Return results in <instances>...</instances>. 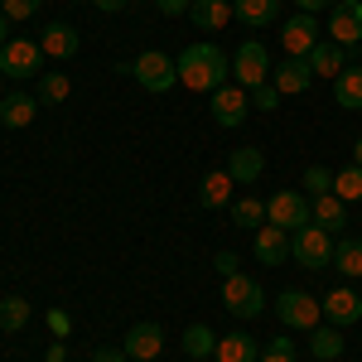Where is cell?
Returning <instances> with one entry per match:
<instances>
[{
    "instance_id": "44",
    "label": "cell",
    "mask_w": 362,
    "mask_h": 362,
    "mask_svg": "<svg viewBox=\"0 0 362 362\" xmlns=\"http://www.w3.org/2000/svg\"><path fill=\"white\" fill-rule=\"evenodd\" d=\"M5 39H10V20L0 15V44H5Z\"/></svg>"
},
{
    "instance_id": "20",
    "label": "cell",
    "mask_w": 362,
    "mask_h": 362,
    "mask_svg": "<svg viewBox=\"0 0 362 362\" xmlns=\"http://www.w3.org/2000/svg\"><path fill=\"white\" fill-rule=\"evenodd\" d=\"M309 68H314V78H338L348 68V49L334 44V39H319L314 54H309Z\"/></svg>"
},
{
    "instance_id": "41",
    "label": "cell",
    "mask_w": 362,
    "mask_h": 362,
    "mask_svg": "<svg viewBox=\"0 0 362 362\" xmlns=\"http://www.w3.org/2000/svg\"><path fill=\"white\" fill-rule=\"evenodd\" d=\"M44 362H68V343H63V338H54V343L44 348Z\"/></svg>"
},
{
    "instance_id": "6",
    "label": "cell",
    "mask_w": 362,
    "mask_h": 362,
    "mask_svg": "<svg viewBox=\"0 0 362 362\" xmlns=\"http://www.w3.org/2000/svg\"><path fill=\"white\" fill-rule=\"evenodd\" d=\"M276 319L285 329L309 334V329L324 319V305H319V295H309V290H285V295H276Z\"/></svg>"
},
{
    "instance_id": "18",
    "label": "cell",
    "mask_w": 362,
    "mask_h": 362,
    "mask_svg": "<svg viewBox=\"0 0 362 362\" xmlns=\"http://www.w3.org/2000/svg\"><path fill=\"white\" fill-rule=\"evenodd\" d=\"M227 174H232V184H256L261 179V169H266V155L256 150V145H237L232 155H227Z\"/></svg>"
},
{
    "instance_id": "11",
    "label": "cell",
    "mask_w": 362,
    "mask_h": 362,
    "mask_svg": "<svg viewBox=\"0 0 362 362\" xmlns=\"http://www.w3.org/2000/svg\"><path fill=\"white\" fill-rule=\"evenodd\" d=\"M266 223L285 227V232H300L309 223V198L305 194H276L266 198Z\"/></svg>"
},
{
    "instance_id": "42",
    "label": "cell",
    "mask_w": 362,
    "mask_h": 362,
    "mask_svg": "<svg viewBox=\"0 0 362 362\" xmlns=\"http://www.w3.org/2000/svg\"><path fill=\"white\" fill-rule=\"evenodd\" d=\"M295 5H300L305 15H319V10H334L338 0H295Z\"/></svg>"
},
{
    "instance_id": "38",
    "label": "cell",
    "mask_w": 362,
    "mask_h": 362,
    "mask_svg": "<svg viewBox=\"0 0 362 362\" xmlns=\"http://www.w3.org/2000/svg\"><path fill=\"white\" fill-rule=\"evenodd\" d=\"M49 334H54V338L73 334V314H68V309H49Z\"/></svg>"
},
{
    "instance_id": "19",
    "label": "cell",
    "mask_w": 362,
    "mask_h": 362,
    "mask_svg": "<svg viewBox=\"0 0 362 362\" xmlns=\"http://www.w3.org/2000/svg\"><path fill=\"white\" fill-rule=\"evenodd\" d=\"M309 223H319L324 232H343L348 227V203L338 194H319L309 203Z\"/></svg>"
},
{
    "instance_id": "17",
    "label": "cell",
    "mask_w": 362,
    "mask_h": 362,
    "mask_svg": "<svg viewBox=\"0 0 362 362\" xmlns=\"http://www.w3.org/2000/svg\"><path fill=\"white\" fill-rule=\"evenodd\" d=\"M34 116H39V97H29V92H5L0 97V126L25 131Z\"/></svg>"
},
{
    "instance_id": "22",
    "label": "cell",
    "mask_w": 362,
    "mask_h": 362,
    "mask_svg": "<svg viewBox=\"0 0 362 362\" xmlns=\"http://www.w3.org/2000/svg\"><path fill=\"white\" fill-rule=\"evenodd\" d=\"M218 362H261V348H256V338H247L242 329L237 334H218Z\"/></svg>"
},
{
    "instance_id": "33",
    "label": "cell",
    "mask_w": 362,
    "mask_h": 362,
    "mask_svg": "<svg viewBox=\"0 0 362 362\" xmlns=\"http://www.w3.org/2000/svg\"><path fill=\"white\" fill-rule=\"evenodd\" d=\"M300 184H305V194H314V198H319V194H334V169H324V165H309Z\"/></svg>"
},
{
    "instance_id": "4",
    "label": "cell",
    "mask_w": 362,
    "mask_h": 362,
    "mask_svg": "<svg viewBox=\"0 0 362 362\" xmlns=\"http://www.w3.org/2000/svg\"><path fill=\"white\" fill-rule=\"evenodd\" d=\"M0 73L15 78V83L39 78V73H44V49H39V39H5V44H0Z\"/></svg>"
},
{
    "instance_id": "34",
    "label": "cell",
    "mask_w": 362,
    "mask_h": 362,
    "mask_svg": "<svg viewBox=\"0 0 362 362\" xmlns=\"http://www.w3.org/2000/svg\"><path fill=\"white\" fill-rule=\"evenodd\" d=\"M39 5H44V0H0V15L15 25V20H29V15H39Z\"/></svg>"
},
{
    "instance_id": "40",
    "label": "cell",
    "mask_w": 362,
    "mask_h": 362,
    "mask_svg": "<svg viewBox=\"0 0 362 362\" xmlns=\"http://www.w3.org/2000/svg\"><path fill=\"white\" fill-rule=\"evenodd\" d=\"M92 362H131L126 348H92Z\"/></svg>"
},
{
    "instance_id": "16",
    "label": "cell",
    "mask_w": 362,
    "mask_h": 362,
    "mask_svg": "<svg viewBox=\"0 0 362 362\" xmlns=\"http://www.w3.org/2000/svg\"><path fill=\"white\" fill-rule=\"evenodd\" d=\"M285 256H290V232L276 223H261L256 227V261L261 266H285Z\"/></svg>"
},
{
    "instance_id": "31",
    "label": "cell",
    "mask_w": 362,
    "mask_h": 362,
    "mask_svg": "<svg viewBox=\"0 0 362 362\" xmlns=\"http://www.w3.org/2000/svg\"><path fill=\"white\" fill-rule=\"evenodd\" d=\"M232 223L242 227V232H256V227L266 223V203H261V198H237V203H232Z\"/></svg>"
},
{
    "instance_id": "29",
    "label": "cell",
    "mask_w": 362,
    "mask_h": 362,
    "mask_svg": "<svg viewBox=\"0 0 362 362\" xmlns=\"http://www.w3.org/2000/svg\"><path fill=\"white\" fill-rule=\"evenodd\" d=\"M29 314H34V309H29V300L5 295V300H0V334H20V329L29 324Z\"/></svg>"
},
{
    "instance_id": "8",
    "label": "cell",
    "mask_w": 362,
    "mask_h": 362,
    "mask_svg": "<svg viewBox=\"0 0 362 362\" xmlns=\"http://www.w3.org/2000/svg\"><path fill=\"white\" fill-rule=\"evenodd\" d=\"M324 39V25H319V15H290L285 29H280V44H285V58H309L314 54V44Z\"/></svg>"
},
{
    "instance_id": "14",
    "label": "cell",
    "mask_w": 362,
    "mask_h": 362,
    "mask_svg": "<svg viewBox=\"0 0 362 362\" xmlns=\"http://www.w3.org/2000/svg\"><path fill=\"white\" fill-rule=\"evenodd\" d=\"M271 83H276L280 97H300L314 83V68H309V58H285L280 68H271Z\"/></svg>"
},
{
    "instance_id": "3",
    "label": "cell",
    "mask_w": 362,
    "mask_h": 362,
    "mask_svg": "<svg viewBox=\"0 0 362 362\" xmlns=\"http://www.w3.org/2000/svg\"><path fill=\"white\" fill-rule=\"evenodd\" d=\"M223 309L232 319H256V314H266V290H261V280H251L247 271L227 276L223 280Z\"/></svg>"
},
{
    "instance_id": "45",
    "label": "cell",
    "mask_w": 362,
    "mask_h": 362,
    "mask_svg": "<svg viewBox=\"0 0 362 362\" xmlns=\"http://www.w3.org/2000/svg\"><path fill=\"white\" fill-rule=\"evenodd\" d=\"M353 165L362 169V140H358V145H353Z\"/></svg>"
},
{
    "instance_id": "12",
    "label": "cell",
    "mask_w": 362,
    "mask_h": 362,
    "mask_svg": "<svg viewBox=\"0 0 362 362\" xmlns=\"http://www.w3.org/2000/svg\"><path fill=\"white\" fill-rule=\"evenodd\" d=\"M329 34L343 49L362 44V0H338L334 10H329Z\"/></svg>"
},
{
    "instance_id": "36",
    "label": "cell",
    "mask_w": 362,
    "mask_h": 362,
    "mask_svg": "<svg viewBox=\"0 0 362 362\" xmlns=\"http://www.w3.org/2000/svg\"><path fill=\"white\" fill-rule=\"evenodd\" d=\"M251 107H256V112H276V107H280L276 83H261V87H256V92H251Z\"/></svg>"
},
{
    "instance_id": "32",
    "label": "cell",
    "mask_w": 362,
    "mask_h": 362,
    "mask_svg": "<svg viewBox=\"0 0 362 362\" xmlns=\"http://www.w3.org/2000/svg\"><path fill=\"white\" fill-rule=\"evenodd\" d=\"M334 194L343 198V203H362V169L358 165H348V169L334 174Z\"/></svg>"
},
{
    "instance_id": "9",
    "label": "cell",
    "mask_w": 362,
    "mask_h": 362,
    "mask_svg": "<svg viewBox=\"0 0 362 362\" xmlns=\"http://www.w3.org/2000/svg\"><path fill=\"white\" fill-rule=\"evenodd\" d=\"M247 107H251V92L237 83H227L213 92V121L223 126V131H237L242 121H247Z\"/></svg>"
},
{
    "instance_id": "26",
    "label": "cell",
    "mask_w": 362,
    "mask_h": 362,
    "mask_svg": "<svg viewBox=\"0 0 362 362\" xmlns=\"http://www.w3.org/2000/svg\"><path fill=\"white\" fill-rule=\"evenodd\" d=\"M189 20L198 29H223L232 20V0H194L189 5Z\"/></svg>"
},
{
    "instance_id": "46",
    "label": "cell",
    "mask_w": 362,
    "mask_h": 362,
    "mask_svg": "<svg viewBox=\"0 0 362 362\" xmlns=\"http://www.w3.org/2000/svg\"><path fill=\"white\" fill-rule=\"evenodd\" d=\"M0 78H5V73H0ZM0 97H5V92H0Z\"/></svg>"
},
{
    "instance_id": "7",
    "label": "cell",
    "mask_w": 362,
    "mask_h": 362,
    "mask_svg": "<svg viewBox=\"0 0 362 362\" xmlns=\"http://www.w3.org/2000/svg\"><path fill=\"white\" fill-rule=\"evenodd\" d=\"M131 78H136L145 92H169V87L179 83V63L160 49H145V54L131 63Z\"/></svg>"
},
{
    "instance_id": "35",
    "label": "cell",
    "mask_w": 362,
    "mask_h": 362,
    "mask_svg": "<svg viewBox=\"0 0 362 362\" xmlns=\"http://www.w3.org/2000/svg\"><path fill=\"white\" fill-rule=\"evenodd\" d=\"M261 362H295V338H271V348L261 353Z\"/></svg>"
},
{
    "instance_id": "30",
    "label": "cell",
    "mask_w": 362,
    "mask_h": 362,
    "mask_svg": "<svg viewBox=\"0 0 362 362\" xmlns=\"http://www.w3.org/2000/svg\"><path fill=\"white\" fill-rule=\"evenodd\" d=\"M334 266H338L348 280L362 276V242H358V237H343V242L334 247Z\"/></svg>"
},
{
    "instance_id": "13",
    "label": "cell",
    "mask_w": 362,
    "mask_h": 362,
    "mask_svg": "<svg viewBox=\"0 0 362 362\" xmlns=\"http://www.w3.org/2000/svg\"><path fill=\"white\" fill-rule=\"evenodd\" d=\"M121 348H126L131 362H155L165 353V329L160 324H131V334L121 338Z\"/></svg>"
},
{
    "instance_id": "23",
    "label": "cell",
    "mask_w": 362,
    "mask_h": 362,
    "mask_svg": "<svg viewBox=\"0 0 362 362\" xmlns=\"http://www.w3.org/2000/svg\"><path fill=\"white\" fill-rule=\"evenodd\" d=\"M309 353L319 362H338L343 358V329H334V324H314L309 329Z\"/></svg>"
},
{
    "instance_id": "25",
    "label": "cell",
    "mask_w": 362,
    "mask_h": 362,
    "mask_svg": "<svg viewBox=\"0 0 362 362\" xmlns=\"http://www.w3.org/2000/svg\"><path fill=\"white\" fill-rule=\"evenodd\" d=\"M334 102L343 112H362V68H343L334 78Z\"/></svg>"
},
{
    "instance_id": "27",
    "label": "cell",
    "mask_w": 362,
    "mask_h": 362,
    "mask_svg": "<svg viewBox=\"0 0 362 362\" xmlns=\"http://www.w3.org/2000/svg\"><path fill=\"white\" fill-rule=\"evenodd\" d=\"M179 343H184V353H189V358H198V362H203V358H213V353H218V334H213L208 324H189Z\"/></svg>"
},
{
    "instance_id": "10",
    "label": "cell",
    "mask_w": 362,
    "mask_h": 362,
    "mask_svg": "<svg viewBox=\"0 0 362 362\" xmlns=\"http://www.w3.org/2000/svg\"><path fill=\"white\" fill-rule=\"evenodd\" d=\"M319 305H324V324H334V329H348V324H358V319H362V295L353 290V285L329 290Z\"/></svg>"
},
{
    "instance_id": "2",
    "label": "cell",
    "mask_w": 362,
    "mask_h": 362,
    "mask_svg": "<svg viewBox=\"0 0 362 362\" xmlns=\"http://www.w3.org/2000/svg\"><path fill=\"white\" fill-rule=\"evenodd\" d=\"M334 232H324L319 223H305L300 232H290V261H300L305 271H324L334 266Z\"/></svg>"
},
{
    "instance_id": "24",
    "label": "cell",
    "mask_w": 362,
    "mask_h": 362,
    "mask_svg": "<svg viewBox=\"0 0 362 362\" xmlns=\"http://www.w3.org/2000/svg\"><path fill=\"white\" fill-rule=\"evenodd\" d=\"M232 189H237V184H232L227 169H208L203 184H198V203H203V208H223L227 198H232Z\"/></svg>"
},
{
    "instance_id": "5",
    "label": "cell",
    "mask_w": 362,
    "mask_h": 362,
    "mask_svg": "<svg viewBox=\"0 0 362 362\" xmlns=\"http://www.w3.org/2000/svg\"><path fill=\"white\" fill-rule=\"evenodd\" d=\"M232 83L256 92L261 83H271V54H266V44L261 39H247L237 54H232Z\"/></svg>"
},
{
    "instance_id": "37",
    "label": "cell",
    "mask_w": 362,
    "mask_h": 362,
    "mask_svg": "<svg viewBox=\"0 0 362 362\" xmlns=\"http://www.w3.org/2000/svg\"><path fill=\"white\" fill-rule=\"evenodd\" d=\"M213 271H218V276H237V271H242V256H237V251H218V256H213Z\"/></svg>"
},
{
    "instance_id": "28",
    "label": "cell",
    "mask_w": 362,
    "mask_h": 362,
    "mask_svg": "<svg viewBox=\"0 0 362 362\" xmlns=\"http://www.w3.org/2000/svg\"><path fill=\"white\" fill-rule=\"evenodd\" d=\"M68 92H73V83H68V73H39V107H58V102H68Z\"/></svg>"
},
{
    "instance_id": "21",
    "label": "cell",
    "mask_w": 362,
    "mask_h": 362,
    "mask_svg": "<svg viewBox=\"0 0 362 362\" xmlns=\"http://www.w3.org/2000/svg\"><path fill=\"white\" fill-rule=\"evenodd\" d=\"M232 15L247 29H266L280 20V0H232Z\"/></svg>"
},
{
    "instance_id": "1",
    "label": "cell",
    "mask_w": 362,
    "mask_h": 362,
    "mask_svg": "<svg viewBox=\"0 0 362 362\" xmlns=\"http://www.w3.org/2000/svg\"><path fill=\"white\" fill-rule=\"evenodd\" d=\"M174 63H179V83L194 87V92H208V97H213L218 87H227V78H232V58H227L213 39L189 44Z\"/></svg>"
},
{
    "instance_id": "43",
    "label": "cell",
    "mask_w": 362,
    "mask_h": 362,
    "mask_svg": "<svg viewBox=\"0 0 362 362\" xmlns=\"http://www.w3.org/2000/svg\"><path fill=\"white\" fill-rule=\"evenodd\" d=\"M92 5H97V10H107V15H112V10H126V5H131V0H92Z\"/></svg>"
},
{
    "instance_id": "15",
    "label": "cell",
    "mask_w": 362,
    "mask_h": 362,
    "mask_svg": "<svg viewBox=\"0 0 362 362\" xmlns=\"http://www.w3.org/2000/svg\"><path fill=\"white\" fill-rule=\"evenodd\" d=\"M39 49H44V58L63 63V58H73L78 49H83V39H78V29H73V25L54 20V25H44V34H39Z\"/></svg>"
},
{
    "instance_id": "39",
    "label": "cell",
    "mask_w": 362,
    "mask_h": 362,
    "mask_svg": "<svg viewBox=\"0 0 362 362\" xmlns=\"http://www.w3.org/2000/svg\"><path fill=\"white\" fill-rule=\"evenodd\" d=\"M189 5H194V0H155L160 15H189Z\"/></svg>"
}]
</instances>
